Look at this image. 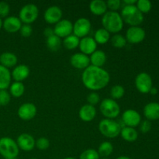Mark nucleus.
<instances>
[{"label":"nucleus","mask_w":159,"mask_h":159,"mask_svg":"<svg viewBox=\"0 0 159 159\" xmlns=\"http://www.w3.org/2000/svg\"><path fill=\"white\" fill-rule=\"evenodd\" d=\"M110 80V75L107 71L102 68L89 65L84 69L82 81L84 86L93 92L99 91L107 86Z\"/></svg>","instance_id":"nucleus-1"},{"label":"nucleus","mask_w":159,"mask_h":159,"mask_svg":"<svg viewBox=\"0 0 159 159\" xmlns=\"http://www.w3.org/2000/svg\"><path fill=\"white\" fill-rule=\"evenodd\" d=\"M102 25L109 33L116 34L122 30L124 27V21L120 14L114 11H108L102 17Z\"/></svg>","instance_id":"nucleus-2"},{"label":"nucleus","mask_w":159,"mask_h":159,"mask_svg":"<svg viewBox=\"0 0 159 159\" xmlns=\"http://www.w3.org/2000/svg\"><path fill=\"white\" fill-rule=\"evenodd\" d=\"M120 16L123 21L130 26H138L144 20V15L138 10L135 5H124L121 10Z\"/></svg>","instance_id":"nucleus-3"},{"label":"nucleus","mask_w":159,"mask_h":159,"mask_svg":"<svg viewBox=\"0 0 159 159\" xmlns=\"http://www.w3.org/2000/svg\"><path fill=\"white\" fill-rule=\"evenodd\" d=\"M19 152L20 148L17 145L16 141L9 137L0 138V155L4 159L16 158Z\"/></svg>","instance_id":"nucleus-4"},{"label":"nucleus","mask_w":159,"mask_h":159,"mask_svg":"<svg viewBox=\"0 0 159 159\" xmlns=\"http://www.w3.org/2000/svg\"><path fill=\"white\" fill-rule=\"evenodd\" d=\"M99 130L104 137L113 139L119 136L120 134L121 127L114 120L106 118L99 122Z\"/></svg>","instance_id":"nucleus-5"},{"label":"nucleus","mask_w":159,"mask_h":159,"mask_svg":"<svg viewBox=\"0 0 159 159\" xmlns=\"http://www.w3.org/2000/svg\"><path fill=\"white\" fill-rule=\"evenodd\" d=\"M101 113L107 119H114L119 116L120 107L116 100L110 98H106L101 102L99 106Z\"/></svg>","instance_id":"nucleus-6"},{"label":"nucleus","mask_w":159,"mask_h":159,"mask_svg":"<svg viewBox=\"0 0 159 159\" xmlns=\"http://www.w3.org/2000/svg\"><path fill=\"white\" fill-rule=\"evenodd\" d=\"M39 16L38 7L35 4L29 3L21 8L19 13V19L24 24H29L36 21Z\"/></svg>","instance_id":"nucleus-7"},{"label":"nucleus","mask_w":159,"mask_h":159,"mask_svg":"<svg viewBox=\"0 0 159 159\" xmlns=\"http://www.w3.org/2000/svg\"><path fill=\"white\" fill-rule=\"evenodd\" d=\"M91 27L92 24L89 20L84 17L79 18L73 24V34L79 38H83L87 37L91 30Z\"/></svg>","instance_id":"nucleus-8"},{"label":"nucleus","mask_w":159,"mask_h":159,"mask_svg":"<svg viewBox=\"0 0 159 159\" xmlns=\"http://www.w3.org/2000/svg\"><path fill=\"white\" fill-rule=\"evenodd\" d=\"M135 86L141 93H148L152 88V79L150 75L146 72L139 73L135 79Z\"/></svg>","instance_id":"nucleus-9"},{"label":"nucleus","mask_w":159,"mask_h":159,"mask_svg":"<svg viewBox=\"0 0 159 159\" xmlns=\"http://www.w3.org/2000/svg\"><path fill=\"white\" fill-rule=\"evenodd\" d=\"M145 35L144 30L139 26H130L127 30L125 38L130 43H139L144 40Z\"/></svg>","instance_id":"nucleus-10"},{"label":"nucleus","mask_w":159,"mask_h":159,"mask_svg":"<svg viewBox=\"0 0 159 159\" xmlns=\"http://www.w3.org/2000/svg\"><path fill=\"white\" fill-rule=\"evenodd\" d=\"M122 120L126 125V127H138L141 121V117L140 113L137 110L129 109L123 113Z\"/></svg>","instance_id":"nucleus-11"},{"label":"nucleus","mask_w":159,"mask_h":159,"mask_svg":"<svg viewBox=\"0 0 159 159\" xmlns=\"http://www.w3.org/2000/svg\"><path fill=\"white\" fill-rule=\"evenodd\" d=\"M37 107L32 102H26L23 103L19 107L17 114L21 120L25 121L30 120L34 119L35 116L37 115Z\"/></svg>","instance_id":"nucleus-12"},{"label":"nucleus","mask_w":159,"mask_h":159,"mask_svg":"<svg viewBox=\"0 0 159 159\" xmlns=\"http://www.w3.org/2000/svg\"><path fill=\"white\" fill-rule=\"evenodd\" d=\"M54 32L56 36L60 38H65L71 35L73 32V24L70 20H61L56 23L54 28Z\"/></svg>","instance_id":"nucleus-13"},{"label":"nucleus","mask_w":159,"mask_h":159,"mask_svg":"<svg viewBox=\"0 0 159 159\" xmlns=\"http://www.w3.org/2000/svg\"><path fill=\"white\" fill-rule=\"evenodd\" d=\"M62 10L60 7L57 6H52L48 7L45 10L43 14V18L46 23L49 24H56L62 18Z\"/></svg>","instance_id":"nucleus-14"},{"label":"nucleus","mask_w":159,"mask_h":159,"mask_svg":"<svg viewBox=\"0 0 159 159\" xmlns=\"http://www.w3.org/2000/svg\"><path fill=\"white\" fill-rule=\"evenodd\" d=\"M16 144L19 148L21 150L24 152H30L35 147L36 141L32 135L23 133L19 135L16 140Z\"/></svg>","instance_id":"nucleus-15"},{"label":"nucleus","mask_w":159,"mask_h":159,"mask_svg":"<svg viewBox=\"0 0 159 159\" xmlns=\"http://www.w3.org/2000/svg\"><path fill=\"white\" fill-rule=\"evenodd\" d=\"M79 49L81 53L86 55H91L93 52L97 50V43L94 38L91 37H85L79 41Z\"/></svg>","instance_id":"nucleus-16"},{"label":"nucleus","mask_w":159,"mask_h":159,"mask_svg":"<svg viewBox=\"0 0 159 159\" xmlns=\"http://www.w3.org/2000/svg\"><path fill=\"white\" fill-rule=\"evenodd\" d=\"M71 66L77 69H85L90 65L89 57L82 53H75L70 58Z\"/></svg>","instance_id":"nucleus-17"},{"label":"nucleus","mask_w":159,"mask_h":159,"mask_svg":"<svg viewBox=\"0 0 159 159\" xmlns=\"http://www.w3.org/2000/svg\"><path fill=\"white\" fill-rule=\"evenodd\" d=\"M22 26V22L19 19V17L11 16L6 17L2 21V27L8 33L14 34L20 31Z\"/></svg>","instance_id":"nucleus-18"},{"label":"nucleus","mask_w":159,"mask_h":159,"mask_svg":"<svg viewBox=\"0 0 159 159\" xmlns=\"http://www.w3.org/2000/svg\"><path fill=\"white\" fill-rule=\"evenodd\" d=\"M79 116L84 122H90L93 120L96 116V110L94 106L90 104H85L80 108Z\"/></svg>","instance_id":"nucleus-19"},{"label":"nucleus","mask_w":159,"mask_h":159,"mask_svg":"<svg viewBox=\"0 0 159 159\" xmlns=\"http://www.w3.org/2000/svg\"><path fill=\"white\" fill-rule=\"evenodd\" d=\"M30 75V68L26 65H19L16 66L11 73V76L15 82H22Z\"/></svg>","instance_id":"nucleus-20"},{"label":"nucleus","mask_w":159,"mask_h":159,"mask_svg":"<svg viewBox=\"0 0 159 159\" xmlns=\"http://www.w3.org/2000/svg\"><path fill=\"white\" fill-rule=\"evenodd\" d=\"M144 114L148 120H156L159 119V103L149 102L144 107Z\"/></svg>","instance_id":"nucleus-21"},{"label":"nucleus","mask_w":159,"mask_h":159,"mask_svg":"<svg viewBox=\"0 0 159 159\" xmlns=\"http://www.w3.org/2000/svg\"><path fill=\"white\" fill-rule=\"evenodd\" d=\"M89 10L93 15L103 16L107 12V2L103 0H93L89 3Z\"/></svg>","instance_id":"nucleus-22"},{"label":"nucleus","mask_w":159,"mask_h":159,"mask_svg":"<svg viewBox=\"0 0 159 159\" xmlns=\"http://www.w3.org/2000/svg\"><path fill=\"white\" fill-rule=\"evenodd\" d=\"M18 58L15 54L11 52H4L0 54V65L8 68L14 67L17 64Z\"/></svg>","instance_id":"nucleus-23"},{"label":"nucleus","mask_w":159,"mask_h":159,"mask_svg":"<svg viewBox=\"0 0 159 159\" xmlns=\"http://www.w3.org/2000/svg\"><path fill=\"white\" fill-rule=\"evenodd\" d=\"M89 60L93 66L102 68V66L105 65L107 61V54L101 50H96L90 55Z\"/></svg>","instance_id":"nucleus-24"},{"label":"nucleus","mask_w":159,"mask_h":159,"mask_svg":"<svg viewBox=\"0 0 159 159\" xmlns=\"http://www.w3.org/2000/svg\"><path fill=\"white\" fill-rule=\"evenodd\" d=\"M11 79L10 71L0 65V90H6L10 86Z\"/></svg>","instance_id":"nucleus-25"},{"label":"nucleus","mask_w":159,"mask_h":159,"mask_svg":"<svg viewBox=\"0 0 159 159\" xmlns=\"http://www.w3.org/2000/svg\"><path fill=\"white\" fill-rule=\"evenodd\" d=\"M123 139L127 142H134L138 138V133L134 128L129 127H124L121 128L120 134Z\"/></svg>","instance_id":"nucleus-26"},{"label":"nucleus","mask_w":159,"mask_h":159,"mask_svg":"<svg viewBox=\"0 0 159 159\" xmlns=\"http://www.w3.org/2000/svg\"><path fill=\"white\" fill-rule=\"evenodd\" d=\"M94 40L97 44H106L110 41V34L104 28H99L95 32Z\"/></svg>","instance_id":"nucleus-27"},{"label":"nucleus","mask_w":159,"mask_h":159,"mask_svg":"<svg viewBox=\"0 0 159 159\" xmlns=\"http://www.w3.org/2000/svg\"><path fill=\"white\" fill-rule=\"evenodd\" d=\"M9 92L11 96L13 97H21L25 92V86L23 82H14L9 86Z\"/></svg>","instance_id":"nucleus-28"},{"label":"nucleus","mask_w":159,"mask_h":159,"mask_svg":"<svg viewBox=\"0 0 159 159\" xmlns=\"http://www.w3.org/2000/svg\"><path fill=\"white\" fill-rule=\"evenodd\" d=\"M99 156L102 158H108L113 152V146L110 141H103L100 144L98 148Z\"/></svg>","instance_id":"nucleus-29"},{"label":"nucleus","mask_w":159,"mask_h":159,"mask_svg":"<svg viewBox=\"0 0 159 159\" xmlns=\"http://www.w3.org/2000/svg\"><path fill=\"white\" fill-rule=\"evenodd\" d=\"M46 44L48 49L51 51H57L61 46V40L55 34L49 37L46 40Z\"/></svg>","instance_id":"nucleus-30"},{"label":"nucleus","mask_w":159,"mask_h":159,"mask_svg":"<svg viewBox=\"0 0 159 159\" xmlns=\"http://www.w3.org/2000/svg\"><path fill=\"white\" fill-rule=\"evenodd\" d=\"M79 41H80V40H79V37H77L74 34H71V35L64 38L63 45L66 49L71 51V50H74L79 47Z\"/></svg>","instance_id":"nucleus-31"},{"label":"nucleus","mask_w":159,"mask_h":159,"mask_svg":"<svg viewBox=\"0 0 159 159\" xmlns=\"http://www.w3.org/2000/svg\"><path fill=\"white\" fill-rule=\"evenodd\" d=\"M111 44L116 48H123L127 44V40L125 37L121 34H115L110 38Z\"/></svg>","instance_id":"nucleus-32"},{"label":"nucleus","mask_w":159,"mask_h":159,"mask_svg":"<svg viewBox=\"0 0 159 159\" xmlns=\"http://www.w3.org/2000/svg\"><path fill=\"white\" fill-rule=\"evenodd\" d=\"M125 89L121 85H115L110 89V96L113 99H120L124 96Z\"/></svg>","instance_id":"nucleus-33"},{"label":"nucleus","mask_w":159,"mask_h":159,"mask_svg":"<svg viewBox=\"0 0 159 159\" xmlns=\"http://www.w3.org/2000/svg\"><path fill=\"white\" fill-rule=\"evenodd\" d=\"M136 6L141 13H148L152 9V2L149 0H138Z\"/></svg>","instance_id":"nucleus-34"},{"label":"nucleus","mask_w":159,"mask_h":159,"mask_svg":"<svg viewBox=\"0 0 159 159\" xmlns=\"http://www.w3.org/2000/svg\"><path fill=\"white\" fill-rule=\"evenodd\" d=\"M99 155L95 149L89 148L84 151L79 156V159H99Z\"/></svg>","instance_id":"nucleus-35"},{"label":"nucleus","mask_w":159,"mask_h":159,"mask_svg":"<svg viewBox=\"0 0 159 159\" xmlns=\"http://www.w3.org/2000/svg\"><path fill=\"white\" fill-rule=\"evenodd\" d=\"M35 146L39 149V150H47L50 146V141L48 138L41 137V138H38V139L36 141Z\"/></svg>","instance_id":"nucleus-36"},{"label":"nucleus","mask_w":159,"mask_h":159,"mask_svg":"<svg viewBox=\"0 0 159 159\" xmlns=\"http://www.w3.org/2000/svg\"><path fill=\"white\" fill-rule=\"evenodd\" d=\"M11 95L6 90H0V106L5 107L10 102Z\"/></svg>","instance_id":"nucleus-37"},{"label":"nucleus","mask_w":159,"mask_h":159,"mask_svg":"<svg viewBox=\"0 0 159 159\" xmlns=\"http://www.w3.org/2000/svg\"><path fill=\"white\" fill-rule=\"evenodd\" d=\"M20 35L22 36L23 37H30L31 34L33 33V28L29 24H24V25H22L21 28L20 30Z\"/></svg>","instance_id":"nucleus-38"},{"label":"nucleus","mask_w":159,"mask_h":159,"mask_svg":"<svg viewBox=\"0 0 159 159\" xmlns=\"http://www.w3.org/2000/svg\"><path fill=\"white\" fill-rule=\"evenodd\" d=\"M100 100V97H99V95L98 93H96V92H92L91 93L88 95L87 96V101H88L89 103L92 106H95L96 104H98V102Z\"/></svg>","instance_id":"nucleus-39"},{"label":"nucleus","mask_w":159,"mask_h":159,"mask_svg":"<svg viewBox=\"0 0 159 159\" xmlns=\"http://www.w3.org/2000/svg\"><path fill=\"white\" fill-rule=\"evenodd\" d=\"M10 11V6L6 2H0V18L6 17Z\"/></svg>","instance_id":"nucleus-40"},{"label":"nucleus","mask_w":159,"mask_h":159,"mask_svg":"<svg viewBox=\"0 0 159 159\" xmlns=\"http://www.w3.org/2000/svg\"><path fill=\"white\" fill-rule=\"evenodd\" d=\"M106 2H107V8H109L110 11H114V12H116V10L119 9L121 6L120 0H108Z\"/></svg>","instance_id":"nucleus-41"},{"label":"nucleus","mask_w":159,"mask_h":159,"mask_svg":"<svg viewBox=\"0 0 159 159\" xmlns=\"http://www.w3.org/2000/svg\"><path fill=\"white\" fill-rule=\"evenodd\" d=\"M151 128H152V124H151L150 121L148 120L142 121L140 124V130L142 133H148V131H150Z\"/></svg>","instance_id":"nucleus-42"},{"label":"nucleus","mask_w":159,"mask_h":159,"mask_svg":"<svg viewBox=\"0 0 159 159\" xmlns=\"http://www.w3.org/2000/svg\"><path fill=\"white\" fill-rule=\"evenodd\" d=\"M43 34H44L45 37L48 38V37H51L52 35H54V29L51 27H47L45 28L44 31H43Z\"/></svg>","instance_id":"nucleus-43"},{"label":"nucleus","mask_w":159,"mask_h":159,"mask_svg":"<svg viewBox=\"0 0 159 159\" xmlns=\"http://www.w3.org/2000/svg\"><path fill=\"white\" fill-rule=\"evenodd\" d=\"M137 2L136 0H124V3L126 6H130V5H135Z\"/></svg>","instance_id":"nucleus-44"},{"label":"nucleus","mask_w":159,"mask_h":159,"mask_svg":"<svg viewBox=\"0 0 159 159\" xmlns=\"http://www.w3.org/2000/svg\"><path fill=\"white\" fill-rule=\"evenodd\" d=\"M149 93H151V94H152V95H156L157 93H158V89H157L155 87H152V88L151 89V90Z\"/></svg>","instance_id":"nucleus-45"},{"label":"nucleus","mask_w":159,"mask_h":159,"mask_svg":"<svg viewBox=\"0 0 159 159\" xmlns=\"http://www.w3.org/2000/svg\"><path fill=\"white\" fill-rule=\"evenodd\" d=\"M116 159H131V158H129V157H127V156H125V155H122V156H119Z\"/></svg>","instance_id":"nucleus-46"},{"label":"nucleus","mask_w":159,"mask_h":159,"mask_svg":"<svg viewBox=\"0 0 159 159\" xmlns=\"http://www.w3.org/2000/svg\"><path fill=\"white\" fill-rule=\"evenodd\" d=\"M2 27V20L0 18V30H1Z\"/></svg>","instance_id":"nucleus-47"},{"label":"nucleus","mask_w":159,"mask_h":159,"mask_svg":"<svg viewBox=\"0 0 159 159\" xmlns=\"http://www.w3.org/2000/svg\"><path fill=\"white\" fill-rule=\"evenodd\" d=\"M64 159H77V158H73V157H67V158H64Z\"/></svg>","instance_id":"nucleus-48"},{"label":"nucleus","mask_w":159,"mask_h":159,"mask_svg":"<svg viewBox=\"0 0 159 159\" xmlns=\"http://www.w3.org/2000/svg\"><path fill=\"white\" fill-rule=\"evenodd\" d=\"M99 159H109L108 158H99Z\"/></svg>","instance_id":"nucleus-49"},{"label":"nucleus","mask_w":159,"mask_h":159,"mask_svg":"<svg viewBox=\"0 0 159 159\" xmlns=\"http://www.w3.org/2000/svg\"><path fill=\"white\" fill-rule=\"evenodd\" d=\"M7 159H16V158H7Z\"/></svg>","instance_id":"nucleus-50"},{"label":"nucleus","mask_w":159,"mask_h":159,"mask_svg":"<svg viewBox=\"0 0 159 159\" xmlns=\"http://www.w3.org/2000/svg\"><path fill=\"white\" fill-rule=\"evenodd\" d=\"M31 159H37V158H31Z\"/></svg>","instance_id":"nucleus-51"}]
</instances>
